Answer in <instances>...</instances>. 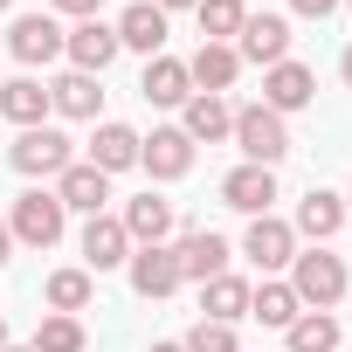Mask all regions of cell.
I'll use <instances>...</instances> for the list:
<instances>
[{
	"instance_id": "38",
	"label": "cell",
	"mask_w": 352,
	"mask_h": 352,
	"mask_svg": "<svg viewBox=\"0 0 352 352\" xmlns=\"http://www.w3.org/2000/svg\"><path fill=\"white\" fill-rule=\"evenodd\" d=\"M0 352H8V318H0Z\"/></svg>"
},
{
	"instance_id": "7",
	"label": "cell",
	"mask_w": 352,
	"mask_h": 352,
	"mask_svg": "<svg viewBox=\"0 0 352 352\" xmlns=\"http://www.w3.org/2000/svg\"><path fill=\"white\" fill-rule=\"evenodd\" d=\"M8 49H14V63L42 69V63H56V56H63V21H56V14H14Z\"/></svg>"
},
{
	"instance_id": "31",
	"label": "cell",
	"mask_w": 352,
	"mask_h": 352,
	"mask_svg": "<svg viewBox=\"0 0 352 352\" xmlns=\"http://www.w3.org/2000/svg\"><path fill=\"white\" fill-rule=\"evenodd\" d=\"M187 352H242V338H235V324H214V318H201L187 338H180Z\"/></svg>"
},
{
	"instance_id": "19",
	"label": "cell",
	"mask_w": 352,
	"mask_h": 352,
	"mask_svg": "<svg viewBox=\"0 0 352 352\" xmlns=\"http://www.w3.org/2000/svg\"><path fill=\"white\" fill-rule=\"evenodd\" d=\"M124 276H131V290H138V297H173V290H180V263H173V249H166V242H159V249H131Z\"/></svg>"
},
{
	"instance_id": "30",
	"label": "cell",
	"mask_w": 352,
	"mask_h": 352,
	"mask_svg": "<svg viewBox=\"0 0 352 352\" xmlns=\"http://www.w3.org/2000/svg\"><path fill=\"white\" fill-rule=\"evenodd\" d=\"M201 42H235L242 35V21H249V8H242V0H201Z\"/></svg>"
},
{
	"instance_id": "42",
	"label": "cell",
	"mask_w": 352,
	"mask_h": 352,
	"mask_svg": "<svg viewBox=\"0 0 352 352\" xmlns=\"http://www.w3.org/2000/svg\"><path fill=\"white\" fill-rule=\"evenodd\" d=\"M338 8H352V0H338Z\"/></svg>"
},
{
	"instance_id": "40",
	"label": "cell",
	"mask_w": 352,
	"mask_h": 352,
	"mask_svg": "<svg viewBox=\"0 0 352 352\" xmlns=\"http://www.w3.org/2000/svg\"><path fill=\"white\" fill-rule=\"evenodd\" d=\"M8 8H14V0H0V14H8Z\"/></svg>"
},
{
	"instance_id": "25",
	"label": "cell",
	"mask_w": 352,
	"mask_h": 352,
	"mask_svg": "<svg viewBox=\"0 0 352 352\" xmlns=\"http://www.w3.org/2000/svg\"><path fill=\"white\" fill-rule=\"evenodd\" d=\"M249 318H263L270 331H290V324L304 318V304H297V290H290L283 276H263V283L249 290Z\"/></svg>"
},
{
	"instance_id": "29",
	"label": "cell",
	"mask_w": 352,
	"mask_h": 352,
	"mask_svg": "<svg viewBox=\"0 0 352 352\" xmlns=\"http://www.w3.org/2000/svg\"><path fill=\"white\" fill-rule=\"evenodd\" d=\"M90 345V331H83V318H69V311H49L42 324H35V352H83Z\"/></svg>"
},
{
	"instance_id": "36",
	"label": "cell",
	"mask_w": 352,
	"mask_h": 352,
	"mask_svg": "<svg viewBox=\"0 0 352 352\" xmlns=\"http://www.w3.org/2000/svg\"><path fill=\"white\" fill-rule=\"evenodd\" d=\"M152 352H187V345H180V338H159V345H152Z\"/></svg>"
},
{
	"instance_id": "37",
	"label": "cell",
	"mask_w": 352,
	"mask_h": 352,
	"mask_svg": "<svg viewBox=\"0 0 352 352\" xmlns=\"http://www.w3.org/2000/svg\"><path fill=\"white\" fill-rule=\"evenodd\" d=\"M338 76H345V83H352V49H345V56H338Z\"/></svg>"
},
{
	"instance_id": "14",
	"label": "cell",
	"mask_w": 352,
	"mask_h": 352,
	"mask_svg": "<svg viewBox=\"0 0 352 352\" xmlns=\"http://www.w3.org/2000/svg\"><path fill=\"white\" fill-rule=\"evenodd\" d=\"M138 97H145V104H159V111H180V104L194 97L187 63H180V56H152V63H145V76H138Z\"/></svg>"
},
{
	"instance_id": "35",
	"label": "cell",
	"mask_w": 352,
	"mask_h": 352,
	"mask_svg": "<svg viewBox=\"0 0 352 352\" xmlns=\"http://www.w3.org/2000/svg\"><path fill=\"white\" fill-rule=\"evenodd\" d=\"M152 8H159V14H173V8H201V0H152Z\"/></svg>"
},
{
	"instance_id": "27",
	"label": "cell",
	"mask_w": 352,
	"mask_h": 352,
	"mask_svg": "<svg viewBox=\"0 0 352 352\" xmlns=\"http://www.w3.org/2000/svg\"><path fill=\"white\" fill-rule=\"evenodd\" d=\"M283 345H290V352H338V318H331V311H304V318L283 331Z\"/></svg>"
},
{
	"instance_id": "12",
	"label": "cell",
	"mask_w": 352,
	"mask_h": 352,
	"mask_svg": "<svg viewBox=\"0 0 352 352\" xmlns=\"http://www.w3.org/2000/svg\"><path fill=\"white\" fill-rule=\"evenodd\" d=\"M56 201H63L69 214H104V201H111V173H97L90 159L63 166V173H56Z\"/></svg>"
},
{
	"instance_id": "34",
	"label": "cell",
	"mask_w": 352,
	"mask_h": 352,
	"mask_svg": "<svg viewBox=\"0 0 352 352\" xmlns=\"http://www.w3.org/2000/svg\"><path fill=\"white\" fill-rule=\"evenodd\" d=\"M8 256H14V228H8V214H0V270H8Z\"/></svg>"
},
{
	"instance_id": "26",
	"label": "cell",
	"mask_w": 352,
	"mask_h": 352,
	"mask_svg": "<svg viewBox=\"0 0 352 352\" xmlns=\"http://www.w3.org/2000/svg\"><path fill=\"white\" fill-rule=\"evenodd\" d=\"M49 104H56L63 118H97V111H104V90H97V76L69 69V76H56V83H49Z\"/></svg>"
},
{
	"instance_id": "28",
	"label": "cell",
	"mask_w": 352,
	"mask_h": 352,
	"mask_svg": "<svg viewBox=\"0 0 352 352\" xmlns=\"http://www.w3.org/2000/svg\"><path fill=\"white\" fill-rule=\"evenodd\" d=\"M90 290H97V276H90V270H56V276L42 283L49 311H69V318H76V311L90 304Z\"/></svg>"
},
{
	"instance_id": "5",
	"label": "cell",
	"mask_w": 352,
	"mask_h": 352,
	"mask_svg": "<svg viewBox=\"0 0 352 352\" xmlns=\"http://www.w3.org/2000/svg\"><path fill=\"white\" fill-rule=\"evenodd\" d=\"M242 256H249L263 276H276V270H290V263H297V228H290V221H276V214H256V221H249V235H242Z\"/></svg>"
},
{
	"instance_id": "18",
	"label": "cell",
	"mask_w": 352,
	"mask_h": 352,
	"mask_svg": "<svg viewBox=\"0 0 352 352\" xmlns=\"http://www.w3.org/2000/svg\"><path fill=\"white\" fill-rule=\"evenodd\" d=\"M221 201H228L235 214H249V221L270 214V201H276V173H270V166H235L228 180H221Z\"/></svg>"
},
{
	"instance_id": "9",
	"label": "cell",
	"mask_w": 352,
	"mask_h": 352,
	"mask_svg": "<svg viewBox=\"0 0 352 352\" xmlns=\"http://www.w3.org/2000/svg\"><path fill=\"white\" fill-rule=\"evenodd\" d=\"M124 263H131L124 221H118V214H90V221H83V270L104 276V270H124Z\"/></svg>"
},
{
	"instance_id": "1",
	"label": "cell",
	"mask_w": 352,
	"mask_h": 352,
	"mask_svg": "<svg viewBox=\"0 0 352 352\" xmlns=\"http://www.w3.org/2000/svg\"><path fill=\"white\" fill-rule=\"evenodd\" d=\"M8 228H14V242H21V249H56V242H63V228H69V208L56 201V187H28V194H14Z\"/></svg>"
},
{
	"instance_id": "6",
	"label": "cell",
	"mask_w": 352,
	"mask_h": 352,
	"mask_svg": "<svg viewBox=\"0 0 352 352\" xmlns=\"http://www.w3.org/2000/svg\"><path fill=\"white\" fill-rule=\"evenodd\" d=\"M138 166L152 173V180H187L194 173V138L180 124H159L152 138H138Z\"/></svg>"
},
{
	"instance_id": "11",
	"label": "cell",
	"mask_w": 352,
	"mask_h": 352,
	"mask_svg": "<svg viewBox=\"0 0 352 352\" xmlns=\"http://www.w3.org/2000/svg\"><path fill=\"white\" fill-rule=\"evenodd\" d=\"M63 56H69L83 76H104V69L118 63V28H111V21H76V28L63 35Z\"/></svg>"
},
{
	"instance_id": "3",
	"label": "cell",
	"mask_w": 352,
	"mask_h": 352,
	"mask_svg": "<svg viewBox=\"0 0 352 352\" xmlns=\"http://www.w3.org/2000/svg\"><path fill=\"white\" fill-rule=\"evenodd\" d=\"M290 290H297L304 311H331V304L352 290V276H345V263H338L331 249H297V263H290Z\"/></svg>"
},
{
	"instance_id": "15",
	"label": "cell",
	"mask_w": 352,
	"mask_h": 352,
	"mask_svg": "<svg viewBox=\"0 0 352 352\" xmlns=\"http://www.w3.org/2000/svg\"><path fill=\"white\" fill-rule=\"evenodd\" d=\"M111 28H118V49H138L145 63H152V56H166V14L152 8V0H131V8H124Z\"/></svg>"
},
{
	"instance_id": "4",
	"label": "cell",
	"mask_w": 352,
	"mask_h": 352,
	"mask_svg": "<svg viewBox=\"0 0 352 352\" xmlns=\"http://www.w3.org/2000/svg\"><path fill=\"white\" fill-rule=\"evenodd\" d=\"M14 173H21V180H56V173L63 166H76V145L56 131V124H35V131H21L14 138Z\"/></svg>"
},
{
	"instance_id": "8",
	"label": "cell",
	"mask_w": 352,
	"mask_h": 352,
	"mask_svg": "<svg viewBox=\"0 0 352 352\" xmlns=\"http://www.w3.org/2000/svg\"><path fill=\"white\" fill-rule=\"evenodd\" d=\"M235 56H242V63H263V69L290 63V21H283V14H249L242 35H235Z\"/></svg>"
},
{
	"instance_id": "2",
	"label": "cell",
	"mask_w": 352,
	"mask_h": 352,
	"mask_svg": "<svg viewBox=\"0 0 352 352\" xmlns=\"http://www.w3.org/2000/svg\"><path fill=\"white\" fill-rule=\"evenodd\" d=\"M228 138L242 145V166H270V173H276V166L290 159V124H283L276 111H263V104H242Z\"/></svg>"
},
{
	"instance_id": "21",
	"label": "cell",
	"mask_w": 352,
	"mask_h": 352,
	"mask_svg": "<svg viewBox=\"0 0 352 352\" xmlns=\"http://www.w3.org/2000/svg\"><path fill=\"white\" fill-rule=\"evenodd\" d=\"M124 235H131V249H159L166 235H173V201H159V194H138V201H124Z\"/></svg>"
},
{
	"instance_id": "16",
	"label": "cell",
	"mask_w": 352,
	"mask_h": 352,
	"mask_svg": "<svg viewBox=\"0 0 352 352\" xmlns=\"http://www.w3.org/2000/svg\"><path fill=\"white\" fill-rule=\"evenodd\" d=\"M180 111H187V118H180V131H187L194 145H221V138L235 131V104H228V97H208V90H194Z\"/></svg>"
},
{
	"instance_id": "17",
	"label": "cell",
	"mask_w": 352,
	"mask_h": 352,
	"mask_svg": "<svg viewBox=\"0 0 352 352\" xmlns=\"http://www.w3.org/2000/svg\"><path fill=\"white\" fill-rule=\"evenodd\" d=\"M290 228H297L304 242H318V249H324V242L345 228V194H331V187H311V194L297 201V221H290Z\"/></svg>"
},
{
	"instance_id": "22",
	"label": "cell",
	"mask_w": 352,
	"mask_h": 352,
	"mask_svg": "<svg viewBox=\"0 0 352 352\" xmlns=\"http://www.w3.org/2000/svg\"><path fill=\"white\" fill-rule=\"evenodd\" d=\"M49 111H56V104H49V83H42V76H14V83H0V118H8V124L35 131Z\"/></svg>"
},
{
	"instance_id": "39",
	"label": "cell",
	"mask_w": 352,
	"mask_h": 352,
	"mask_svg": "<svg viewBox=\"0 0 352 352\" xmlns=\"http://www.w3.org/2000/svg\"><path fill=\"white\" fill-rule=\"evenodd\" d=\"M8 352H35V345H8Z\"/></svg>"
},
{
	"instance_id": "13",
	"label": "cell",
	"mask_w": 352,
	"mask_h": 352,
	"mask_svg": "<svg viewBox=\"0 0 352 352\" xmlns=\"http://www.w3.org/2000/svg\"><path fill=\"white\" fill-rule=\"evenodd\" d=\"M311 97H318V76H311L304 63H276V69H263V111L290 118V111H304Z\"/></svg>"
},
{
	"instance_id": "24",
	"label": "cell",
	"mask_w": 352,
	"mask_h": 352,
	"mask_svg": "<svg viewBox=\"0 0 352 352\" xmlns=\"http://www.w3.org/2000/svg\"><path fill=\"white\" fill-rule=\"evenodd\" d=\"M249 290H256V283H242V276H228V270L208 276V283H201V318H214V324H242V318H249Z\"/></svg>"
},
{
	"instance_id": "20",
	"label": "cell",
	"mask_w": 352,
	"mask_h": 352,
	"mask_svg": "<svg viewBox=\"0 0 352 352\" xmlns=\"http://www.w3.org/2000/svg\"><path fill=\"white\" fill-rule=\"evenodd\" d=\"M187 76H194V90H208V97L235 90V76H242L235 42H201V49H194V63H187Z\"/></svg>"
},
{
	"instance_id": "33",
	"label": "cell",
	"mask_w": 352,
	"mask_h": 352,
	"mask_svg": "<svg viewBox=\"0 0 352 352\" xmlns=\"http://www.w3.org/2000/svg\"><path fill=\"white\" fill-rule=\"evenodd\" d=\"M290 8H297L304 21H324V14H338V0H290Z\"/></svg>"
},
{
	"instance_id": "10",
	"label": "cell",
	"mask_w": 352,
	"mask_h": 352,
	"mask_svg": "<svg viewBox=\"0 0 352 352\" xmlns=\"http://www.w3.org/2000/svg\"><path fill=\"white\" fill-rule=\"evenodd\" d=\"M173 263H180V283H208L228 270V242L214 228H187L180 242H173Z\"/></svg>"
},
{
	"instance_id": "32",
	"label": "cell",
	"mask_w": 352,
	"mask_h": 352,
	"mask_svg": "<svg viewBox=\"0 0 352 352\" xmlns=\"http://www.w3.org/2000/svg\"><path fill=\"white\" fill-rule=\"evenodd\" d=\"M49 8H56V14H69V21H97L104 0H49Z\"/></svg>"
},
{
	"instance_id": "41",
	"label": "cell",
	"mask_w": 352,
	"mask_h": 352,
	"mask_svg": "<svg viewBox=\"0 0 352 352\" xmlns=\"http://www.w3.org/2000/svg\"><path fill=\"white\" fill-rule=\"evenodd\" d=\"M345 214H352V194H345Z\"/></svg>"
},
{
	"instance_id": "23",
	"label": "cell",
	"mask_w": 352,
	"mask_h": 352,
	"mask_svg": "<svg viewBox=\"0 0 352 352\" xmlns=\"http://www.w3.org/2000/svg\"><path fill=\"white\" fill-rule=\"evenodd\" d=\"M90 166H97V173H131V166H138V131L118 124V118H104V124L90 131Z\"/></svg>"
}]
</instances>
